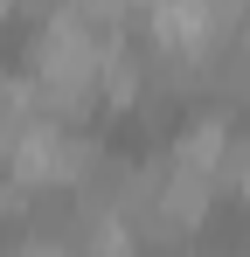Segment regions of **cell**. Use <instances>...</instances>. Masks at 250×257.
<instances>
[{
	"mask_svg": "<svg viewBox=\"0 0 250 257\" xmlns=\"http://www.w3.org/2000/svg\"><path fill=\"white\" fill-rule=\"evenodd\" d=\"M14 257H77V250H70V243H56V236H28Z\"/></svg>",
	"mask_w": 250,
	"mask_h": 257,
	"instance_id": "cell-4",
	"label": "cell"
},
{
	"mask_svg": "<svg viewBox=\"0 0 250 257\" xmlns=\"http://www.w3.org/2000/svg\"><path fill=\"white\" fill-rule=\"evenodd\" d=\"M21 125H35V90H28V77H7L0 70V153L14 146Z\"/></svg>",
	"mask_w": 250,
	"mask_h": 257,
	"instance_id": "cell-3",
	"label": "cell"
},
{
	"mask_svg": "<svg viewBox=\"0 0 250 257\" xmlns=\"http://www.w3.org/2000/svg\"><path fill=\"white\" fill-rule=\"evenodd\" d=\"M0 160H7V188H14V195H35V188H77L90 167H104V146L83 125H49V118H35V125L14 132V146H7Z\"/></svg>",
	"mask_w": 250,
	"mask_h": 257,
	"instance_id": "cell-1",
	"label": "cell"
},
{
	"mask_svg": "<svg viewBox=\"0 0 250 257\" xmlns=\"http://www.w3.org/2000/svg\"><path fill=\"white\" fill-rule=\"evenodd\" d=\"M167 160H174V167H188V174H202L208 188H222V181H236L243 139L229 132V111H202V118H188V125L174 132Z\"/></svg>",
	"mask_w": 250,
	"mask_h": 257,
	"instance_id": "cell-2",
	"label": "cell"
},
{
	"mask_svg": "<svg viewBox=\"0 0 250 257\" xmlns=\"http://www.w3.org/2000/svg\"><path fill=\"white\" fill-rule=\"evenodd\" d=\"M236 188L250 195V146H243V160H236Z\"/></svg>",
	"mask_w": 250,
	"mask_h": 257,
	"instance_id": "cell-5",
	"label": "cell"
}]
</instances>
